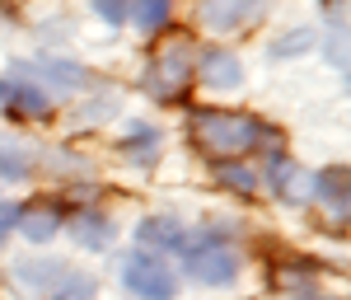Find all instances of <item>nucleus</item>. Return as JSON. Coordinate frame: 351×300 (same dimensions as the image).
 Returning <instances> with one entry per match:
<instances>
[{
    "mask_svg": "<svg viewBox=\"0 0 351 300\" xmlns=\"http://www.w3.org/2000/svg\"><path fill=\"white\" fill-rule=\"evenodd\" d=\"M314 47V33L309 28H295V33H281L276 43H271V56H300Z\"/></svg>",
    "mask_w": 351,
    "mask_h": 300,
    "instance_id": "nucleus-19",
    "label": "nucleus"
},
{
    "mask_svg": "<svg viewBox=\"0 0 351 300\" xmlns=\"http://www.w3.org/2000/svg\"><path fill=\"white\" fill-rule=\"evenodd\" d=\"M38 76H47V84H52V89H66V94L89 89V71H84V66H75V61H61V56L38 61ZM47 84H43V89H47Z\"/></svg>",
    "mask_w": 351,
    "mask_h": 300,
    "instance_id": "nucleus-18",
    "label": "nucleus"
},
{
    "mask_svg": "<svg viewBox=\"0 0 351 300\" xmlns=\"http://www.w3.org/2000/svg\"><path fill=\"white\" fill-rule=\"evenodd\" d=\"M136 240H141V253H183V249L192 244L188 225L178 216H169V211H150V216H141V225H136Z\"/></svg>",
    "mask_w": 351,
    "mask_h": 300,
    "instance_id": "nucleus-8",
    "label": "nucleus"
},
{
    "mask_svg": "<svg viewBox=\"0 0 351 300\" xmlns=\"http://www.w3.org/2000/svg\"><path fill=\"white\" fill-rule=\"evenodd\" d=\"M211 178H216L220 192H234V197H258V169L248 160H216L211 164Z\"/></svg>",
    "mask_w": 351,
    "mask_h": 300,
    "instance_id": "nucleus-16",
    "label": "nucleus"
},
{
    "mask_svg": "<svg viewBox=\"0 0 351 300\" xmlns=\"http://www.w3.org/2000/svg\"><path fill=\"white\" fill-rule=\"evenodd\" d=\"M122 286L132 291L136 300H178V273L155 258V253H127L122 258Z\"/></svg>",
    "mask_w": 351,
    "mask_h": 300,
    "instance_id": "nucleus-4",
    "label": "nucleus"
},
{
    "mask_svg": "<svg viewBox=\"0 0 351 300\" xmlns=\"http://www.w3.org/2000/svg\"><path fill=\"white\" fill-rule=\"evenodd\" d=\"M188 141L197 155L206 160H248V155H286V132L258 117V113H234V108H192L188 113Z\"/></svg>",
    "mask_w": 351,
    "mask_h": 300,
    "instance_id": "nucleus-1",
    "label": "nucleus"
},
{
    "mask_svg": "<svg viewBox=\"0 0 351 300\" xmlns=\"http://www.w3.org/2000/svg\"><path fill=\"white\" fill-rule=\"evenodd\" d=\"M71 273V263H56V258H24V263H14V281L33 291V296H56V286L66 281Z\"/></svg>",
    "mask_w": 351,
    "mask_h": 300,
    "instance_id": "nucleus-13",
    "label": "nucleus"
},
{
    "mask_svg": "<svg viewBox=\"0 0 351 300\" xmlns=\"http://www.w3.org/2000/svg\"><path fill=\"white\" fill-rule=\"evenodd\" d=\"M183 273L192 281H202V286H234L243 273V258L234 253L230 244H220V235H206V240H197V244L183 249Z\"/></svg>",
    "mask_w": 351,
    "mask_h": 300,
    "instance_id": "nucleus-3",
    "label": "nucleus"
},
{
    "mask_svg": "<svg viewBox=\"0 0 351 300\" xmlns=\"http://www.w3.org/2000/svg\"><path fill=\"white\" fill-rule=\"evenodd\" d=\"M19 230V202H0V244Z\"/></svg>",
    "mask_w": 351,
    "mask_h": 300,
    "instance_id": "nucleus-21",
    "label": "nucleus"
},
{
    "mask_svg": "<svg viewBox=\"0 0 351 300\" xmlns=\"http://www.w3.org/2000/svg\"><path fill=\"white\" fill-rule=\"evenodd\" d=\"M52 300H71V296H52Z\"/></svg>",
    "mask_w": 351,
    "mask_h": 300,
    "instance_id": "nucleus-22",
    "label": "nucleus"
},
{
    "mask_svg": "<svg viewBox=\"0 0 351 300\" xmlns=\"http://www.w3.org/2000/svg\"><path fill=\"white\" fill-rule=\"evenodd\" d=\"M0 113L14 122H52V94L38 80H5Z\"/></svg>",
    "mask_w": 351,
    "mask_h": 300,
    "instance_id": "nucleus-7",
    "label": "nucleus"
},
{
    "mask_svg": "<svg viewBox=\"0 0 351 300\" xmlns=\"http://www.w3.org/2000/svg\"><path fill=\"white\" fill-rule=\"evenodd\" d=\"M309 197L324 207L328 220H337V230L347 225V164H328L309 178Z\"/></svg>",
    "mask_w": 351,
    "mask_h": 300,
    "instance_id": "nucleus-12",
    "label": "nucleus"
},
{
    "mask_svg": "<svg viewBox=\"0 0 351 300\" xmlns=\"http://www.w3.org/2000/svg\"><path fill=\"white\" fill-rule=\"evenodd\" d=\"M160 127L155 122H132V132L117 141V155L127 164H136V169H155L160 164Z\"/></svg>",
    "mask_w": 351,
    "mask_h": 300,
    "instance_id": "nucleus-14",
    "label": "nucleus"
},
{
    "mask_svg": "<svg viewBox=\"0 0 351 300\" xmlns=\"http://www.w3.org/2000/svg\"><path fill=\"white\" fill-rule=\"evenodd\" d=\"M61 230H66V235H71V244L84 249V253H108V249L117 244V220H112L108 211H99V207L71 211Z\"/></svg>",
    "mask_w": 351,
    "mask_h": 300,
    "instance_id": "nucleus-5",
    "label": "nucleus"
},
{
    "mask_svg": "<svg viewBox=\"0 0 351 300\" xmlns=\"http://www.w3.org/2000/svg\"><path fill=\"white\" fill-rule=\"evenodd\" d=\"M192 38L188 33H173L164 47L150 52L145 71H141V89L155 99V104H183L192 89Z\"/></svg>",
    "mask_w": 351,
    "mask_h": 300,
    "instance_id": "nucleus-2",
    "label": "nucleus"
},
{
    "mask_svg": "<svg viewBox=\"0 0 351 300\" xmlns=\"http://www.w3.org/2000/svg\"><path fill=\"white\" fill-rule=\"evenodd\" d=\"M258 183L267 192H276L281 202H304V197H309V178H304V169H300L295 155H271V160H263Z\"/></svg>",
    "mask_w": 351,
    "mask_h": 300,
    "instance_id": "nucleus-10",
    "label": "nucleus"
},
{
    "mask_svg": "<svg viewBox=\"0 0 351 300\" xmlns=\"http://www.w3.org/2000/svg\"><path fill=\"white\" fill-rule=\"evenodd\" d=\"M66 225V202L61 197H43V202H28L19 207V235L28 244H52Z\"/></svg>",
    "mask_w": 351,
    "mask_h": 300,
    "instance_id": "nucleus-11",
    "label": "nucleus"
},
{
    "mask_svg": "<svg viewBox=\"0 0 351 300\" xmlns=\"http://www.w3.org/2000/svg\"><path fill=\"white\" fill-rule=\"evenodd\" d=\"M192 84H206V89H216V94H230V89H239L243 84V61L239 52H230V47H206V52L192 61Z\"/></svg>",
    "mask_w": 351,
    "mask_h": 300,
    "instance_id": "nucleus-6",
    "label": "nucleus"
},
{
    "mask_svg": "<svg viewBox=\"0 0 351 300\" xmlns=\"http://www.w3.org/2000/svg\"><path fill=\"white\" fill-rule=\"evenodd\" d=\"M89 10L104 19V24H127V0H89Z\"/></svg>",
    "mask_w": 351,
    "mask_h": 300,
    "instance_id": "nucleus-20",
    "label": "nucleus"
},
{
    "mask_svg": "<svg viewBox=\"0 0 351 300\" xmlns=\"http://www.w3.org/2000/svg\"><path fill=\"white\" fill-rule=\"evenodd\" d=\"M0 94H5V80H0Z\"/></svg>",
    "mask_w": 351,
    "mask_h": 300,
    "instance_id": "nucleus-23",
    "label": "nucleus"
},
{
    "mask_svg": "<svg viewBox=\"0 0 351 300\" xmlns=\"http://www.w3.org/2000/svg\"><path fill=\"white\" fill-rule=\"evenodd\" d=\"M38 169V150L19 137H0V178L5 183H28Z\"/></svg>",
    "mask_w": 351,
    "mask_h": 300,
    "instance_id": "nucleus-15",
    "label": "nucleus"
},
{
    "mask_svg": "<svg viewBox=\"0 0 351 300\" xmlns=\"http://www.w3.org/2000/svg\"><path fill=\"white\" fill-rule=\"evenodd\" d=\"M267 14L263 0H202V24L211 28L216 38H230L239 28H253Z\"/></svg>",
    "mask_w": 351,
    "mask_h": 300,
    "instance_id": "nucleus-9",
    "label": "nucleus"
},
{
    "mask_svg": "<svg viewBox=\"0 0 351 300\" xmlns=\"http://www.w3.org/2000/svg\"><path fill=\"white\" fill-rule=\"evenodd\" d=\"M127 19H132L145 38H155L173 19V0H127Z\"/></svg>",
    "mask_w": 351,
    "mask_h": 300,
    "instance_id": "nucleus-17",
    "label": "nucleus"
}]
</instances>
